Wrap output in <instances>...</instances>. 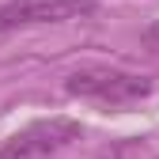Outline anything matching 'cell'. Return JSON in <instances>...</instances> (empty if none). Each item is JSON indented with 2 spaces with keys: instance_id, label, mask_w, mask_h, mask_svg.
<instances>
[{
  "instance_id": "2",
  "label": "cell",
  "mask_w": 159,
  "mask_h": 159,
  "mask_svg": "<svg viewBox=\"0 0 159 159\" xmlns=\"http://www.w3.org/2000/svg\"><path fill=\"white\" fill-rule=\"evenodd\" d=\"M95 11V0H8L0 8V30L42 27V23H72Z\"/></svg>"
},
{
  "instance_id": "3",
  "label": "cell",
  "mask_w": 159,
  "mask_h": 159,
  "mask_svg": "<svg viewBox=\"0 0 159 159\" xmlns=\"http://www.w3.org/2000/svg\"><path fill=\"white\" fill-rule=\"evenodd\" d=\"M80 136L76 121H65V117H49V121H34L23 133H15L11 140L0 148V159H27V155H53L65 144H72Z\"/></svg>"
},
{
  "instance_id": "1",
  "label": "cell",
  "mask_w": 159,
  "mask_h": 159,
  "mask_svg": "<svg viewBox=\"0 0 159 159\" xmlns=\"http://www.w3.org/2000/svg\"><path fill=\"white\" fill-rule=\"evenodd\" d=\"M65 91L98 106H129L152 91V80L125 68H110V65H87L65 80Z\"/></svg>"
},
{
  "instance_id": "4",
  "label": "cell",
  "mask_w": 159,
  "mask_h": 159,
  "mask_svg": "<svg viewBox=\"0 0 159 159\" xmlns=\"http://www.w3.org/2000/svg\"><path fill=\"white\" fill-rule=\"evenodd\" d=\"M27 159H53V155H27Z\"/></svg>"
}]
</instances>
